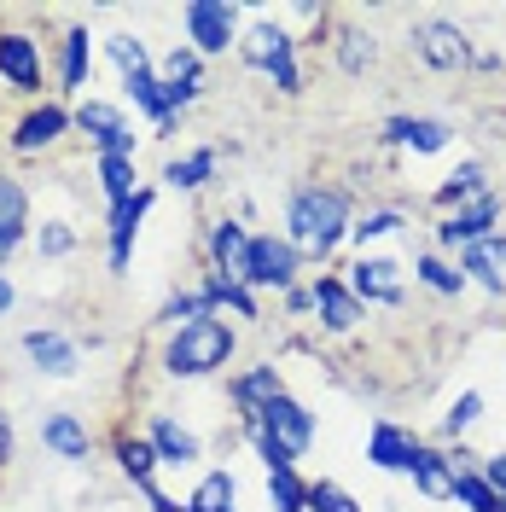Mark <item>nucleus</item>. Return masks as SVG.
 <instances>
[{"instance_id":"obj_7","label":"nucleus","mask_w":506,"mask_h":512,"mask_svg":"<svg viewBox=\"0 0 506 512\" xmlns=\"http://www.w3.org/2000/svg\"><path fill=\"white\" fill-rule=\"evenodd\" d=\"M0 70L12 76V88H35L41 82V59L24 35H0Z\"/></svg>"},{"instance_id":"obj_13","label":"nucleus","mask_w":506,"mask_h":512,"mask_svg":"<svg viewBox=\"0 0 506 512\" xmlns=\"http://www.w3.org/2000/svg\"><path fill=\"white\" fill-rule=\"evenodd\" d=\"M489 222H495V198L483 192V198H477L472 210H460V216H454V222L443 227V239H448V245H477Z\"/></svg>"},{"instance_id":"obj_34","label":"nucleus","mask_w":506,"mask_h":512,"mask_svg":"<svg viewBox=\"0 0 506 512\" xmlns=\"http://www.w3.org/2000/svg\"><path fill=\"white\" fill-rule=\"evenodd\" d=\"M309 507H315V512H355V501H349L344 489L320 483V489H309Z\"/></svg>"},{"instance_id":"obj_6","label":"nucleus","mask_w":506,"mask_h":512,"mask_svg":"<svg viewBox=\"0 0 506 512\" xmlns=\"http://www.w3.org/2000/svg\"><path fill=\"white\" fill-rule=\"evenodd\" d=\"M187 30H192V41H198L204 53H216V47H227V35H233V12L216 6V0H192L187 6Z\"/></svg>"},{"instance_id":"obj_3","label":"nucleus","mask_w":506,"mask_h":512,"mask_svg":"<svg viewBox=\"0 0 506 512\" xmlns=\"http://www.w3.org/2000/svg\"><path fill=\"white\" fill-rule=\"evenodd\" d=\"M291 268H297V251L280 245V239H251V256H245V274L251 286H291Z\"/></svg>"},{"instance_id":"obj_23","label":"nucleus","mask_w":506,"mask_h":512,"mask_svg":"<svg viewBox=\"0 0 506 512\" xmlns=\"http://www.w3.org/2000/svg\"><path fill=\"white\" fill-rule=\"evenodd\" d=\"M454 495H460L472 512H506L501 495L489 489V478H472V472H454Z\"/></svg>"},{"instance_id":"obj_36","label":"nucleus","mask_w":506,"mask_h":512,"mask_svg":"<svg viewBox=\"0 0 506 512\" xmlns=\"http://www.w3.org/2000/svg\"><path fill=\"white\" fill-rule=\"evenodd\" d=\"M419 274H425L437 291H460V274H454V268H443L437 256H425V262H419Z\"/></svg>"},{"instance_id":"obj_38","label":"nucleus","mask_w":506,"mask_h":512,"mask_svg":"<svg viewBox=\"0 0 506 512\" xmlns=\"http://www.w3.org/2000/svg\"><path fill=\"white\" fill-rule=\"evenodd\" d=\"M390 227H402V216H390V210H384V216H367V222L355 227V239L367 245V239H379V233H390Z\"/></svg>"},{"instance_id":"obj_8","label":"nucleus","mask_w":506,"mask_h":512,"mask_svg":"<svg viewBox=\"0 0 506 512\" xmlns=\"http://www.w3.org/2000/svg\"><path fill=\"white\" fill-rule=\"evenodd\" d=\"M82 128H94V140L105 146V158H128V128L111 105H82Z\"/></svg>"},{"instance_id":"obj_10","label":"nucleus","mask_w":506,"mask_h":512,"mask_svg":"<svg viewBox=\"0 0 506 512\" xmlns=\"http://www.w3.org/2000/svg\"><path fill=\"white\" fill-rule=\"evenodd\" d=\"M466 274H477L483 286L506 291V239H477L466 251Z\"/></svg>"},{"instance_id":"obj_28","label":"nucleus","mask_w":506,"mask_h":512,"mask_svg":"<svg viewBox=\"0 0 506 512\" xmlns=\"http://www.w3.org/2000/svg\"><path fill=\"white\" fill-rule=\"evenodd\" d=\"M99 175H105L111 204H128V187H134V169H128V158H105V163H99Z\"/></svg>"},{"instance_id":"obj_17","label":"nucleus","mask_w":506,"mask_h":512,"mask_svg":"<svg viewBox=\"0 0 506 512\" xmlns=\"http://www.w3.org/2000/svg\"><path fill=\"white\" fill-rule=\"evenodd\" d=\"M140 216H146V192H134L128 204H117V216H111V262H117V268L128 262V233H134Z\"/></svg>"},{"instance_id":"obj_40","label":"nucleus","mask_w":506,"mask_h":512,"mask_svg":"<svg viewBox=\"0 0 506 512\" xmlns=\"http://www.w3.org/2000/svg\"><path fill=\"white\" fill-rule=\"evenodd\" d=\"M47 251H53V256L70 251V233H64V227H53V233H47Z\"/></svg>"},{"instance_id":"obj_21","label":"nucleus","mask_w":506,"mask_h":512,"mask_svg":"<svg viewBox=\"0 0 506 512\" xmlns=\"http://www.w3.org/2000/svg\"><path fill=\"white\" fill-rule=\"evenodd\" d=\"M152 448H158L163 460H198V443H192L175 419H158V425H152Z\"/></svg>"},{"instance_id":"obj_24","label":"nucleus","mask_w":506,"mask_h":512,"mask_svg":"<svg viewBox=\"0 0 506 512\" xmlns=\"http://www.w3.org/2000/svg\"><path fill=\"white\" fill-rule=\"evenodd\" d=\"M187 512H233V478L227 472H216V478H204V489L192 495Z\"/></svg>"},{"instance_id":"obj_27","label":"nucleus","mask_w":506,"mask_h":512,"mask_svg":"<svg viewBox=\"0 0 506 512\" xmlns=\"http://www.w3.org/2000/svg\"><path fill=\"white\" fill-rule=\"evenodd\" d=\"M128 94L140 99V111H152V117H169V105H163V82H152V70L128 76Z\"/></svg>"},{"instance_id":"obj_31","label":"nucleus","mask_w":506,"mask_h":512,"mask_svg":"<svg viewBox=\"0 0 506 512\" xmlns=\"http://www.w3.org/2000/svg\"><path fill=\"white\" fill-rule=\"evenodd\" d=\"M152 460H158V448H152V443H123V472H128V478L146 483V478H152Z\"/></svg>"},{"instance_id":"obj_11","label":"nucleus","mask_w":506,"mask_h":512,"mask_svg":"<svg viewBox=\"0 0 506 512\" xmlns=\"http://www.w3.org/2000/svg\"><path fill=\"white\" fill-rule=\"evenodd\" d=\"M24 350H30L47 373H59V379H64V373H76V344L59 338V332H30V338H24Z\"/></svg>"},{"instance_id":"obj_42","label":"nucleus","mask_w":506,"mask_h":512,"mask_svg":"<svg viewBox=\"0 0 506 512\" xmlns=\"http://www.w3.org/2000/svg\"><path fill=\"white\" fill-rule=\"evenodd\" d=\"M6 443H12V437H6V414H0V454H6Z\"/></svg>"},{"instance_id":"obj_5","label":"nucleus","mask_w":506,"mask_h":512,"mask_svg":"<svg viewBox=\"0 0 506 512\" xmlns=\"http://www.w3.org/2000/svg\"><path fill=\"white\" fill-rule=\"evenodd\" d=\"M245 53H251V64H262V70H274V82H280V88H297V64H291V41H285L280 30H268V24H262V30L251 35V47H245Z\"/></svg>"},{"instance_id":"obj_15","label":"nucleus","mask_w":506,"mask_h":512,"mask_svg":"<svg viewBox=\"0 0 506 512\" xmlns=\"http://www.w3.org/2000/svg\"><path fill=\"white\" fill-rule=\"evenodd\" d=\"M315 303H320V315H326V326H332V332H349V326H355V297H349L338 280H320Z\"/></svg>"},{"instance_id":"obj_9","label":"nucleus","mask_w":506,"mask_h":512,"mask_svg":"<svg viewBox=\"0 0 506 512\" xmlns=\"http://www.w3.org/2000/svg\"><path fill=\"white\" fill-rule=\"evenodd\" d=\"M373 460H379V466H390V472H413L419 443H413L408 431H396V425H379V431H373Z\"/></svg>"},{"instance_id":"obj_4","label":"nucleus","mask_w":506,"mask_h":512,"mask_svg":"<svg viewBox=\"0 0 506 512\" xmlns=\"http://www.w3.org/2000/svg\"><path fill=\"white\" fill-rule=\"evenodd\" d=\"M256 425H262L268 437H280V443L291 448V454H297V448H303L309 437H315V425H309V414H303L297 402H285V396H274L268 408H256Z\"/></svg>"},{"instance_id":"obj_25","label":"nucleus","mask_w":506,"mask_h":512,"mask_svg":"<svg viewBox=\"0 0 506 512\" xmlns=\"http://www.w3.org/2000/svg\"><path fill=\"white\" fill-rule=\"evenodd\" d=\"M268 495H274V512H303V501H309V489L291 478V466L285 472H268Z\"/></svg>"},{"instance_id":"obj_29","label":"nucleus","mask_w":506,"mask_h":512,"mask_svg":"<svg viewBox=\"0 0 506 512\" xmlns=\"http://www.w3.org/2000/svg\"><path fill=\"white\" fill-rule=\"evenodd\" d=\"M82 70H88V35L70 30V35H64V82L76 88V82H82Z\"/></svg>"},{"instance_id":"obj_19","label":"nucleus","mask_w":506,"mask_h":512,"mask_svg":"<svg viewBox=\"0 0 506 512\" xmlns=\"http://www.w3.org/2000/svg\"><path fill=\"white\" fill-rule=\"evenodd\" d=\"M210 245H216V256H222V268H227V274H245V256H251V239H245V227H239V222H222V227H216V239H210Z\"/></svg>"},{"instance_id":"obj_26","label":"nucleus","mask_w":506,"mask_h":512,"mask_svg":"<svg viewBox=\"0 0 506 512\" xmlns=\"http://www.w3.org/2000/svg\"><path fill=\"white\" fill-rule=\"evenodd\" d=\"M47 443L59 448V454H70V460H76V454H88V431H82V425H76V419H47Z\"/></svg>"},{"instance_id":"obj_37","label":"nucleus","mask_w":506,"mask_h":512,"mask_svg":"<svg viewBox=\"0 0 506 512\" xmlns=\"http://www.w3.org/2000/svg\"><path fill=\"white\" fill-rule=\"evenodd\" d=\"M477 408H483V396H477V390H466V396L454 402V414H448V431H460V425H472V419H477Z\"/></svg>"},{"instance_id":"obj_22","label":"nucleus","mask_w":506,"mask_h":512,"mask_svg":"<svg viewBox=\"0 0 506 512\" xmlns=\"http://www.w3.org/2000/svg\"><path fill=\"white\" fill-rule=\"evenodd\" d=\"M413 478H419V489H425V495H454V472L443 466V454H425V448H419Z\"/></svg>"},{"instance_id":"obj_35","label":"nucleus","mask_w":506,"mask_h":512,"mask_svg":"<svg viewBox=\"0 0 506 512\" xmlns=\"http://www.w3.org/2000/svg\"><path fill=\"white\" fill-rule=\"evenodd\" d=\"M239 396H245V402H262V408H268V402L280 396V384H274V373H251V379L239 384Z\"/></svg>"},{"instance_id":"obj_12","label":"nucleus","mask_w":506,"mask_h":512,"mask_svg":"<svg viewBox=\"0 0 506 512\" xmlns=\"http://www.w3.org/2000/svg\"><path fill=\"white\" fill-rule=\"evenodd\" d=\"M390 140H402V146H413V152H443L448 128L431 123V117H396V123H390Z\"/></svg>"},{"instance_id":"obj_14","label":"nucleus","mask_w":506,"mask_h":512,"mask_svg":"<svg viewBox=\"0 0 506 512\" xmlns=\"http://www.w3.org/2000/svg\"><path fill=\"white\" fill-rule=\"evenodd\" d=\"M419 53L437 64V70H454V64H466V41L448 30V24H431V30L419 35Z\"/></svg>"},{"instance_id":"obj_39","label":"nucleus","mask_w":506,"mask_h":512,"mask_svg":"<svg viewBox=\"0 0 506 512\" xmlns=\"http://www.w3.org/2000/svg\"><path fill=\"white\" fill-rule=\"evenodd\" d=\"M489 489H506V454L501 460H489Z\"/></svg>"},{"instance_id":"obj_20","label":"nucleus","mask_w":506,"mask_h":512,"mask_svg":"<svg viewBox=\"0 0 506 512\" xmlns=\"http://www.w3.org/2000/svg\"><path fill=\"white\" fill-rule=\"evenodd\" d=\"M355 291H367L379 303H396V262H361L355 268Z\"/></svg>"},{"instance_id":"obj_32","label":"nucleus","mask_w":506,"mask_h":512,"mask_svg":"<svg viewBox=\"0 0 506 512\" xmlns=\"http://www.w3.org/2000/svg\"><path fill=\"white\" fill-rule=\"evenodd\" d=\"M443 198H483V169H477V163L454 169V181L443 187Z\"/></svg>"},{"instance_id":"obj_18","label":"nucleus","mask_w":506,"mask_h":512,"mask_svg":"<svg viewBox=\"0 0 506 512\" xmlns=\"http://www.w3.org/2000/svg\"><path fill=\"white\" fill-rule=\"evenodd\" d=\"M59 128H64V111H59V105H41V111H30V117L18 123V146H24V152H35V146H47Z\"/></svg>"},{"instance_id":"obj_1","label":"nucleus","mask_w":506,"mask_h":512,"mask_svg":"<svg viewBox=\"0 0 506 512\" xmlns=\"http://www.w3.org/2000/svg\"><path fill=\"white\" fill-rule=\"evenodd\" d=\"M291 233H297V245H309L315 256H326L338 245V233H344V192H297L291 198Z\"/></svg>"},{"instance_id":"obj_2","label":"nucleus","mask_w":506,"mask_h":512,"mask_svg":"<svg viewBox=\"0 0 506 512\" xmlns=\"http://www.w3.org/2000/svg\"><path fill=\"white\" fill-rule=\"evenodd\" d=\"M227 350H233V332H227L222 320H192V326H181L175 332V344H169V373H187V379H198V373H210V367H222Z\"/></svg>"},{"instance_id":"obj_41","label":"nucleus","mask_w":506,"mask_h":512,"mask_svg":"<svg viewBox=\"0 0 506 512\" xmlns=\"http://www.w3.org/2000/svg\"><path fill=\"white\" fill-rule=\"evenodd\" d=\"M12 309V286H6V274H0V315Z\"/></svg>"},{"instance_id":"obj_30","label":"nucleus","mask_w":506,"mask_h":512,"mask_svg":"<svg viewBox=\"0 0 506 512\" xmlns=\"http://www.w3.org/2000/svg\"><path fill=\"white\" fill-rule=\"evenodd\" d=\"M210 169H216V158H210V152H198V158H187V163H169V181H175V187H198Z\"/></svg>"},{"instance_id":"obj_33","label":"nucleus","mask_w":506,"mask_h":512,"mask_svg":"<svg viewBox=\"0 0 506 512\" xmlns=\"http://www.w3.org/2000/svg\"><path fill=\"white\" fill-rule=\"evenodd\" d=\"M111 59L123 64L128 76H140V70H146V47H140V41H128V35H117V41H111Z\"/></svg>"},{"instance_id":"obj_16","label":"nucleus","mask_w":506,"mask_h":512,"mask_svg":"<svg viewBox=\"0 0 506 512\" xmlns=\"http://www.w3.org/2000/svg\"><path fill=\"white\" fill-rule=\"evenodd\" d=\"M18 233H24V192L18 181H0V256L18 245Z\"/></svg>"}]
</instances>
